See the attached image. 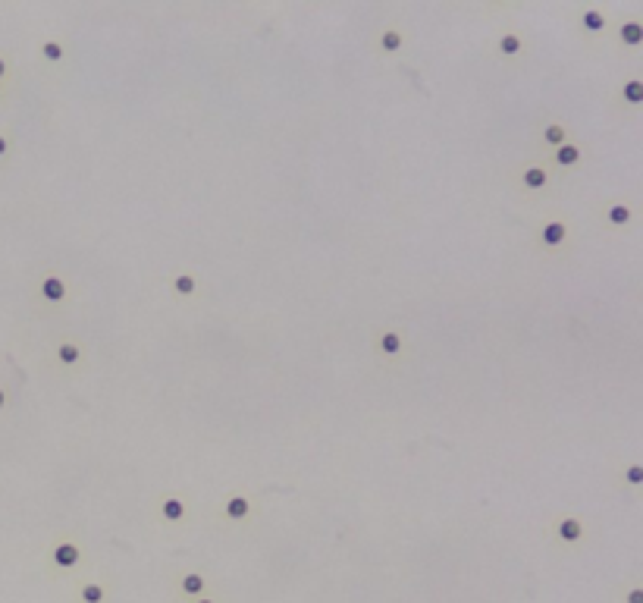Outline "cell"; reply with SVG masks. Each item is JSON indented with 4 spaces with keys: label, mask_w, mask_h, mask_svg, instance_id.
Wrapping results in <instances>:
<instances>
[{
    "label": "cell",
    "mask_w": 643,
    "mask_h": 603,
    "mask_svg": "<svg viewBox=\"0 0 643 603\" xmlns=\"http://www.w3.org/2000/svg\"><path fill=\"white\" fill-rule=\"evenodd\" d=\"M38 296H41V302H47V305H60V302L69 299V283L66 276L60 274H44L41 280H38Z\"/></svg>",
    "instance_id": "obj_1"
},
{
    "label": "cell",
    "mask_w": 643,
    "mask_h": 603,
    "mask_svg": "<svg viewBox=\"0 0 643 603\" xmlns=\"http://www.w3.org/2000/svg\"><path fill=\"white\" fill-rule=\"evenodd\" d=\"M54 557V566L63 569V572H69V569H76L79 562H82V547H79L76 541H57L51 550Z\"/></svg>",
    "instance_id": "obj_2"
},
{
    "label": "cell",
    "mask_w": 643,
    "mask_h": 603,
    "mask_svg": "<svg viewBox=\"0 0 643 603\" xmlns=\"http://www.w3.org/2000/svg\"><path fill=\"white\" fill-rule=\"evenodd\" d=\"M540 245L543 249H562V245L568 242V224L565 220H550V224L540 226Z\"/></svg>",
    "instance_id": "obj_3"
},
{
    "label": "cell",
    "mask_w": 643,
    "mask_h": 603,
    "mask_svg": "<svg viewBox=\"0 0 643 603\" xmlns=\"http://www.w3.org/2000/svg\"><path fill=\"white\" fill-rule=\"evenodd\" d=\"M223 515L229 522H248V515H251V499L245 497V494H233V497H226V503H223Z\"/></svg>",
    "instance_id": "obj_4"
},
{
    "label": "cell",
    "mask_w": 643,
    "mask_h": 603,
    "mask_svg": "<svg viewBox=\"0 0 643 603\" xmlns=\"http://www.w3.org/2000/svg\"><path fill=\"white\" fill-rule=\"evenodd\" d=\"M555 531H559V541L565 544H577L584 537V522L574 519V515H562L559 522H555Z\"/></svg>",
    "instance_id": "obj_5"
},
{
    "label": "cell",
    "mask_w": 643,
    "mask_h": 603,
    "mask_svg": "<svg viewBox=\"0 0 643 603\" xmlns=\"http://www.w3.org/2000/svg\"><path fill=\"white\" fill-rule=\"evenodd\" d=\"M521 186L530 189V192H540V189L550 186V170H546V166H540V164L527 166V170L521 173Z\"/></svg>",
    "instance_id": "obj_6"
},
{
    "label": "cell",
    "mask_w": 643,
    "mask_h": 603,
    "mask_svg": "<svg viewBox=\"0 0 643 603\" xmlns=\"http://www.w3.org/2000/svg\"><path fill=\"white\" fill-rule=\"evenodd\" d=\"M204 588H208V578H204L201 572H188V575H182V582H179V591H182V597H186V600L201 597Z\"/></svg>",
    "instance_id": "obj_7"
},
{
    "label": "cell",
    "mask_w": 643,
    "mask_h": 603,
    "mask_svg": "<svg viewBox=\"0 0 643 603\" xmlns=\"http://www.w3.org/2000/svg\"><path fill=\"white\" fill-rule=\"evenodd\" d=\"M161 519L163 522H182V519H186V499L163 497L161 499Z\"/></svg>",
    "instance_id": "obj_8"
},
{
    "label": "cell",
    "mask_w": 643,
    "mask_h": 603,
    "mask_svg": "<svg viewBox=\"0 0 643 603\" xmlns=\"http://www.w3.org/2000/svg\"><path fill=\"white\" fill-rule=\"evenodd\" d=\"M581 157H584L581 145H574V141H565L562 148H555L552 161L559 164V166H574V164H581Z\"/></svg>",
    "instance_id": "obj_9"
},
{
    "label": "cell",
    "mask_w": 643,
    "mask_h": 603,
    "mask_svg": "<svg viewBox=\"0 0 643 603\" xmlns=\"http://www.w3.org/2000/svg\"><path fill=\"white\" fill-rule=\"evenodd\" d=\"M496 51L502 54V57H518V54H524V38L515 35V31H505L496 41Z\"/></svg>",
    "instance_id": "obj_10"
},
{
    "label": "cell",
    "mask_w": 643,
    "mask_h": 603,
    "mask_svg": "<svg viewBox=\"0 0 643 603\" xmlns=\"http://www.w3.org/2000/svg\"><path fill=\"white\" fill-rule=\"evenodd\" d=\"M568 141V126L562 123H546L543 126V145L546 148H562Z\"/></svg>",
    "instance_id": "obj_11"
},
{
    "label": "cell",
    "mask_w": 643,
    "mask_h": 603,
    "mask_svg": "<svg viewBox=\"0 0 643 603\" xmlns=\"http://www.w3.org/2000/svg\"><path fill=\"white\" fill-rule=\"evenodd\" d=\"M380 352H383L386 359H399V355H402L399 330H383V333H380Z\"/></svg>",
    "instance_id": "obj_12"
},
{
    "label": "cell",
    "mask_w": 643,
    "mask_h": 603,
    "mask_svg": "<svg viewBox=\"0 0 643 603\" xmlns=\"http://www.w3.org/2000/svg\"><path fill=\"white\" fill-rule=\"evenodd\" d=\"M606 217H609V224H612V226H628L634 211H631L628 201H612V204H609V211H606Z\"/></svg>",
    "instance_id": "obj_13"
},
{
    "label": "cell",
    "mask_w": 643,
    "mask_h": 603,
    "mask_svg": "<svg viewBox=\"0 0 643 603\" xmlns=\"http://www.w3.org/2000/svg\"><path fill=\"white\" fill-rule=\"evenodd\" d=\"M79 600L82 603H104L107 600V588L101 582H82V588H79Z\"/></svg>",
    "instance_id": "obj_14"
},
{
    "label": "cell",
    "mask_w": 643,
    "mask_h": 603,
    "mask_svg": "<svg viewBox=\"0 0 643 603\" xmlns=\"http://www.w3.org/2000/svg\"><path fill=\"white\" fill-rule=\"evenodd\" d=\"M618 35H622V44L624 47H640V41H643V26L637 19H628L622 29H618Z\"/></svg>",
    "instance_id": "obj_15"
},
{
    "label": "cell",
    "mask_w": 643,
    "mask_h": 603,
    "mask_svg": "<svg viewBox=\"0 0 643 603\" xmlns=\"http://www.w3.org/2000/svg\"><path fill=\"white\" fill-rule=\"evenodd\" d=\"M402 44H405V35L395 26H389V29H383V35H380V51L383 54H395V51H402Z\"/></svg>",
    "instance_id": "obj_16"
},
{
    "label": "cell",
    "mask_w": 643,
    "mask_h": 603,
    "mask_svg": "<svg viewBox=\"0 0 643 603\" xmlns=\"http://www.w3.org/2000/svg\"><path fill=\"white\" fill-rule=\"evenodd\" d=\"M173 292L182 296V299L195 296V292H198V276L195 274H176V276H173Z\"/></svg>",
    "instance_id": "obj_17"
},
{
    "label": "cell",
    "mask_w": 643,
    "mask_h": 603,
    "mask_svg": "<svg viewBox=\"0 0 643 603\" xmlns=\"http://www.w3.org/2000/svg\"><path fill=\"white\" fill-rule=\"evenodd\" d=\"M79 359H82V346H79V343H69V339H63V343L57 346V362L60 364H66V368H69V364H76Z\"/></svg>",
    "instance_id": "obj_18"
},
{
    "label": "cell",
    "mask_w": 643,
    "mask_h": 603,
    "mask_svg": "<svg viewBox=\"0 0 643 603\" xmlns=\"http://www.w3.org/2000/svg\"><path fill=\"white\" fill-rule=\"evenodd\" d=\"M581 26H584V31H590V35H599V31H606V16L599 10H584Z\"/></svg>",
    "instance_id": "obj_19"
},
{
    "label": "cell",
    "mask_w": 643,
    "mask_h": 603,
    "mask_svg": "<svg viewBox=\"0 0 643 603\" xmlns=\"http://www.w3.org/2000/svg\"><path fill=\"white\" fill-rule=\"evenodd\" d=\"M622 101H624V104H631V107L640 104V101H643V82H640V79H628V82L622 85Z\"/></svg>",
    "instance_id": "obj_20"
},
{
    "label": "cell",
    "mask_w": 643,
    "mask_h": 603,
    "mask_svg": "<svg viewBox=\"0 0 643 603\" xmlns=\"http://www.w3.org/2000/svg\"><path fill=\"white\" fill-rule=\"evenodd\" d=\"M41 57L47 63H63V60H66V47H63L60 41H44L41 44Z\"/></svg>",
    "instance_id": "obj_21"
},
{
    "label": "cell",
    "mask_w": 643,
    "mask_h": 603,
    "mask_svg": "<svg viewBox=\"0 0 643 603\" xmlns=\"http://www.w3.org/2000/svg\"><path fill=\"white\" fill-rule=\"evenodd\" d=\"M628 484H634V487H637V484H643V468L640 465H631L628 468Z\"/></svg>",
    "instance_id": "obj_22"
},
{
    "label": "cell",
    "mask_w": 643,
    "mask_h": 603,
    "mask_svg": "<svg viewBox=\"0 0 643 603\" xmlns=\"http://www.w3.org/2000/svg\"><path fill=\"white\" fill-rule=\"evenodd\" d=\"M628 603H643V591H640V588H634V591L628 594Z\"/></svg>",
    "instance_id": "obj_23"
},
{
    "label": "cell",
    "mask_w": 643,
    "mask_h": 603,
    "mask_svg": "<svg viewBox=\"0 0 643 603\" xmlns=\"http://www.w3.org/2000/svg\"><path fill=\"white\" fill-rule=\"evenodd\" d=\"M6 73H10V63H6V57H0V82L6 79Z\"/></svg>",
    "instance_id": "obj_24"
},
{
    "label": "cell",
    "mask_w": 643,
    "mask_h": 603,
    "mask_svg": "<svg viewBox=\"0 0 643 603\" xmlns=\"http://www.w3.org/2000/svg\"><path fill=\"white\" fill-rule=\"evenodd\" d=\"M6 151H10V139H6V136H4V132H0V157H4V154H6Z\"/></svg>",
    "instance_id": "obj_25"
},
{
    "label": "cell",
    "mask_w": 643,
    "mask_h": 603,
    "mask_svg": "<svg viewBox=\"0 0 643 603\" xmlns=\"http://www.w3.org/2000/svg\"><path fill=\"white\" fill-rule=\"evenodd\" d=\"M188 603H220L217 597H195V600H188Z\"/></svg>",
    "instance_id": "obj_26"
},
{
    "label": "cell",
    "mask_w": 643,
    "mask_h": 603,
    "mask_svg": "<svg viewBox=\"0 0 643 603\" xmlns=\"http://www.w3.org/2000/svg\"><path fill=\"white\" fill-rule=\"evenodd\" d=\"M4 406H6V390L0 387V409H4Z\"/></svg>",
    "instance_id": "obj_27"
},
{
    "label": "cell",
    "mask_w": 643,
    "mask_h": 603,
    "mask_svg": "<svg viewBox=\"0 0 643 603\" xmlns=\"http://www.w3.org/2000/svg\"><path fill=\"white\" fill-rule=\"evenodd\" d=\"M0 91H4V82H0Z\"/></svg>",
    "instance_id": "obj_28"
}]
</instances>
